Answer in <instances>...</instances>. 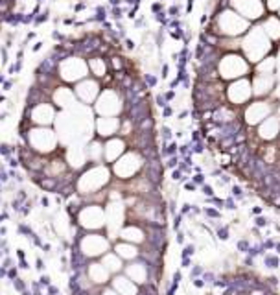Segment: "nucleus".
Here are the masks:
<instances>
[{
  "mask_svg": "<svg viewBox=\"0 0 280 295\" xmlns=\"http://www.w3.org/2000/svg\"><path fill=\"white\" fill-rule=\"evenodd\" d=\"M109 175H111V172H109L105 166H102V164H98L96 168L89 170L87 173H83V175L79 177L78 190L81 194H92L94 190H100L105 183L109 181Z\"/></svg>",
  "mask_w": 280,
  "mask_h": 295,
  "instance_id": "f257e3e1",
  "label": "nucleus"
},
{
  "mask_svg": "<svg viewBox=\"0 0 280 295\" xmlns=\"http://www.w3.org/2000/svg\"><path fill=\"white\" fill-rule=\"evenodd\" d=\"M28 142L32 144V148L39 153H46V151H52L56 149V135H54L52 129H46V127H41V129H32L28 133Z\"/></svg>",
  "mask_w": 280,
  "mask_h": 295,
  "instance_id": "f03ea898",
  "label": "nucleus"
},
{
  "mask_svg": "<svg viewBox=\"0 0 280 295\" xmlns=\"http://www.w3.org/2000/svg\"><path fill=\"white\" fill-rule=\"evenodd\" d=\"M79 225L85 229H102L105 225V212L100 205H89L79 212Z\"/></svg>",
  "mask_w": 280,
  "mask_h": 295,
  "instance_id": "7ed1b4c3",
  "label": "nucleus"
},
{
  "mask_svg": "<svg viewBox=\"0 0 280 295\" xmlns=\"http://www.w3.org/2000/svg\"><path fill=\"white\" fill-rule=\"evenodd\" d=\"M79 249L85 256H100L109 249V240L100 234H87L79 242Z\"/></svg>",
  "mask_w": 280,
  "mask_h": 295,
  "instance_id": "20e7f679",
  "label": "nucleus"
},
{
  "mask_svg": "<svg viewBox=\"0 0 280 295\" xmlns=\"http://www.w3.org/2000/svg\"><path fill=\"white\" fill-rule=\"evenodd\" d=\"M140 162L138 161V157L137 155H133V153H127L126 157H120V161H116L114 162V166H113V172L116 173L118 177H122V179H127V177H131L135 172L140 168Z\"/></svg>",
  "mask_w": 280,
  "mask_h": 295,
  "instance_id": "39448f33",
  "label": "nucleus"
},
{
  "mask_svg": "<svg viewBox=\"0 0 280 295\" xmlns=\"http://www.w3.org/2000/svg\"><path fill=\"white\" fill-rule=\"evenodd\" d=\"M113 288L118 295H137L138 288L131 278H127L126 275H116L113 278Z\"/></svg>",
  "mask_w": 280,
  "mask_h": 295,
  "instance_id": "423d86ee",
  "label": "nucleus"
},
{
  "mask_svg": "<svg viewBox=\"0 0 280 295\" xmlns=\"http://www.w3.org/2000/svg\"><path fill=\"white\" fill-rule=\"evenodd\" d=\"M124 149H126V144H124L120 138H111L103 148V157L105 161L113 162V161H118L120 157L124 155Z\"/></svg>",
  "mask_w": 280,
  "mask_h": 295,
  "instance_id": "0eeeda50",
  "label": "nucleus"
},
{
  "mask_svg": "<svg viewBox=\"0 0 280 295\" xmlns=\"http://www.w3.org/2000/svg\"><path fill=\"white\" fill-rule=\"evenodd\" d=\"M87 273H89V278H91L94 284H105L109 281V277H111L109 269L105 267L103 264H98V262H92L91 266H89Z\"/></svg>",
  "mask_w": 280,
  "mask_h": 295,
  "instance_id": "6e6552de",
  "label": "nucleus"
},
{
  "mask_svg": "<svg viewBox=\"0 0 280 295\" xmlns=\"http://www.w3.org/2000/svg\"><path fill=\"white\" fill-rule=\"evenodd\" d=\"M126 277L131 278L135 284L137 282L142 284V282H146V278H148V269H146L144 264H138V262L129 264V266L126 267Z\"/></svg>",
  "mask_w": 280,
  "mask_h": 295,
  "instance_id": "1a4fd4ad",
  "label": "nucleus"
},
{
  "mask_svg": "<svg viewBox=\"0 0 280 295\" xmlns=\"http://www.w3.org/2000/svg\"><path fill=\"white\" fill-rule=\"evenodd\" d=\"M98 83H94V81H83V83H79L78 87H76V92H78V96L83 100V102H92L94 98L98 96Z\"/></svg>",
  "mask_w": 280,
  "mask_h": 295,
  "instance_id": "9d476101",
  "label": "nucleus"
},
{
  "mask_svg": "<svg viewBox=\"0 0 280 295\" xmlns=\"http://www.w3.org/2000/svg\"><path fill=\"white\" fill-rule=\"evenodd\" d=\"M118 120L116 118H100L96 122V127H98V133L102 137H111L118 131Z\"/></svg>",
  "mask_w": 280,
  "mask_h": 295,
  "instance_id": "9b49d317",
  "label": "nucleus"
},
{
  "mask_svg": "<svg viewBox=\"0 0 280 295\" xmlns=\"http://www.w3.org/2000/svg\"><path fill=\"white\" fill-rule=\"evenodd\" d=\"M114 253H116L122 260H133V258H137V256H138L137 247H135L133 243H129V242H122V243H118V245L114 247Z\"/></svg>",
  "mask_w": 280,
  "mask_h": 295,
  "instance_id": "f8f14e48",
  "label": "nucleus"
},
{
  "mask_svg": "<svg viewBox=\"0 0 280 295\" xmlns=\"http://www.w3.org/2000/svg\"><path fill=\"white\" fill-rule=\"evenodd\" d=\"M103 266L109 269V273H118L120 269H122V258L118 256L116 253H107V254H103Z\"/></svg>",
  "mask_w": 280,
  "mask_h": 295,
  "instance_id": "ddd939ff",
  "label": "nucleus"
},
{
  "mask_svg": "<svg viewBox=\"0 0 280 295\" xmlns=\"http://www.w3.org/2000/svg\"><path fill=\"white\" fill-rule=\"evenodd\" d=\"M109 225L114 229L120 227V223H122V207H120L118 203H111L109 205Z\"/></svg>",
  "mask_w": 280,
  "mask_h": 295,
  "instance_id": "4468645a",
  "label": "nucleus"
},
{
  "mask_svg": "<svg viewBox=\"0 0 280 295\" xmlns=\"http://www.w3.org/2000/svg\"><path fill=\"white\" fill-rule=\"evenodd\" d=\"M122 238L126 240V242H129V243H133V242H142L144 240V234H142V231H140L138 227H126V229H122Z\"/></svg>",
  "mask_w": 280,
  "mask_h": 295,
  "instance_id": "2eb2a0df",
  "label": "nucleus"
},
{
  "mask_svg": "<svg viewBox=\"0 0 280 295\" xmlns=\"http://www.w3.org/2000/svg\"><path fill=\"white\" fill-rule=\"evenodd\" d=\"M89 159H92V161H98L100 157H102V153H103V148H102V144L100 142H92L91 146H89Z\"/></svg>",
  "mask_w": 280,
  "mask_h": 295,
  "instance_id": "dca6fc26",
  "label": "nucleus"
},
{
  "mask_svg": "<svg viewBox=\"0 0 280 295\" xmlns=\"http://www.w3.org/2000/svg\"><path fill=\"white\" fill-rule=\"evenodd\" d=\"M91 68H92V72L96 74V76H103L105 74V63L100 57H94L91 61Z\"/></svg>",
  "mask_w": 280,
  "mask_h": 295,
  "instance_id": "f3484780",
  "label": "nucleus"
},
{
  "mask_svg": "<svg viewBox=\"0 0 280 295\" xmlns=\"http://www.w3.org/2000/svg\"><path fill=\"white\" fill-rule=\"evenodd\" d=\"M266 264L269 267H277L278 266V258L277 256H266Z\"/></svg>",
  "mask_w": 280,
  "mask_h": 295,
  "instance_id": "a211bd4d",
  "label": "nucleus"
},
{
  "mask_svg": "<svg viewBox=\"0 0 280 295\" xmlns=\"http://www.w3.org/2000/svg\"><path fill=\"white\" fill-rule=\"evenodd\" d=\"M256 225H258V227H264V225H267V219H266V218H258V219H256Z\"/></svg>",
  "mask_w": 280,
  "mask_h": 295,
  "instance_id": "6ab92c4d",
  "label": "nucleus"
},
{
  "mask_svg": "<svg viewBox=\"0 0 280 295\" xmlns=\"http://www.w3.org/2000/svg\"><path fill=\"white\" fill-rule=\"evenodd\" d=\"M219 238L221 240H227L229 236H227V229H219Z\"/></svg>",
  "mask_w": 280,
  "mask_h": 295,
  "instance_id": "aec40b11",
  "label": "nucleus"
},
{
  "mask_svg": "<svg viewBox=\"0 0 280 295\" xmlns=\"http://www.w3.org/2000/svg\"><path fill=\"white\" fill-rule=\"evenodd\" d=\"M190 254H194V247L188 245L186 249H184V256H190Z\"/></svg>",
  "mask_w": 280,
  "mask_h": 295,
  "instance_id": "412c9836",
  "label": "nucleus"
},
{
  "mask_svg": "<svg viewBox=\"0 0 280 295\" xmlns=\"http://www.w3.org/2000/svg\"><path fill=\"white\" fill-rule=\"evenodd\" d=\"M232 194H234V196H242V188L234 186V188H232Z\"/></svg>",
  "mask_w": 280,
  "mask_h": 295,
  "instance_id": "4be33fe9",
  "label": "nucleus"
},
{
  "mask_svg": "<svg viewBox=\"0 0 280 295\" xmlns=\"http://www.w3.org/2000/svg\"><path fill=\"white\" fill-rule=\"evenodd\" d=\"M102 295H118V293L114 292V289H105V292H103Z\"/></svg>",
  "mask_w": 280,
  "mask_h": 295,
  "instance_id": "5701e85b",
  "label": "nucleus"
},
{
  "mask_svg": "<svg viewBox=\"0 0 280 295\" xmlns=\"http://www.w3.org/2000/svg\"><path fill=\"white\" fill-rule=\"evenodd\" d=\"M203 190H205V194H207V196H212V194H214V192H212V188H210V186H205Z\"/></svg>",
  "mask_w": 280,
  "mask_h": 295,
  "instance_id": "b1692460",
  "label": "nucleus"
},
{
  "mask_svg": "<svg viewBox=\"0 0 280 295\" xmlns=\"http://www.w3.org/2000/svg\"><path fill=\"white\" fill-rule=\"evenodd\" d=\"M157 102H159V105H161V107L166 105V103H164V98H162V96H159V98H157Z\"/></svg>",
  "mask_w": 280,
  "mask_h": 295,
  "instance_id": "393cba45",
  "label": "nucleus"
},
{
  "mask_svg": "<svg viewBox=\"0 0 280 295\" xmlns=\"http://www.w3.org/2000/svg\"><path fill=\"white\" fill-rule=\"evenodd\" d=\"M240 249H242V251H245V249H247V242H240V245H238Z\"/></svg>",
  "mask_w": 280,
  "mask_h": 295,
  "instance_id": "a878e982",
  "label": "nucleus"
},
{
  "mask_svg": "<svg viewBox=\"0 0 280 295\" xmlns=\"http://www.w3.org/2000/svg\"><path fill=\"white\" fill-rule=\"evenodd\" d=\"M194 284H196V286H197V288H201V286H203V284H205V282L201 281V278H197V281H196V282H194Z\"/></svg>",
  "mask_w": 280,
  "mask_h": 295,
  "instance_id": "bb28decb",
  "label": "nucleus"
},
{
  "mask_svg": "<svg viewBox=\"0 0 280 295\" xmlns=\"http://www.w3.org/2000/svg\"><path fill=\"white\" fill-rule=\"evenodd\" d=\"M207 214H208V216H218V212L216 210H210V208L207 210Z\"/></svg>",
  "mask_w": 280,
  "mask_h": 295,
  "instance_id": "cd10ccee",
  "label": "nucleus"
},
{
  "mask_svg": "<svg viewBox=\"0 0 280 295\" xmlns=\"http://www.w3.org/2000/svg\"><path fill=\"white\" fill-rule=\"evenodd\" d=\"M196 183H203V175H196Z\"/></svg>",
  "mask_w": 280,
  "mask_h": 295,
  "instance_id": "c85d7f7f",
  "label": "nucleus"
},
{
  "mask_svg": "<svg viewBox=\"0 0 280 295\" xmlns=\"http://www.w3.org/2000/svg\"><path fill=\"white\" fill-rule=\"evenodd\" d=\"M41 44H43V43H35V46H33V50H35V52H37V50L41 48Z\"/></svg>",
  "mask_w": 280,
  "mask_h": 295,
  "instance_id": "c756f323",
  "label": "nucleus"
},
{
  "mask_svg": "<svg viewBox=\"0 0 280 295\" xmlns=\"http://www.w3.org/2000/svg\"><path fill=\"white\" fill-rule=\"evenodd\" d=\"M11 85H13L11 81H8V83H4V89H6V91H8V89H9V87H11Z\"/></svg>",
  "mask_w": 280,
  "mask_h": 295,
  "instance_id": "7c9ffc66",
  "label": "nucleus"
},
{
  "mask_svg": "<svg viewBox=\"0 0 280 295\" xmlns=\"http://www.w3.org/2000/svg\"><path fill=\"white\" fill-rule=\"evenodd\" d=\"M253 212H254V214H260V212H262V208L256 207V208H253Z\"/></svg>",
  "mask_w": 280,
  "mask_h": 295,
  "instance_id": "2f4dec72",
  "label": "nucleus"
},
{
  "mask_svg": "<svg viewBox=\"0 0 280 295\" xmlns=\"http://www.w3.org/2000/svg\"><path fill=\"white\" fill-rule=\"evenodd\" d=\"M277 251H278V253H280V243H277Z\"/></svg>",
  "mask_w": 280,
  "mask_h": 295,
  "instance_id": "473e14b6",
  "label": "nucleus"
}]
</instances>
